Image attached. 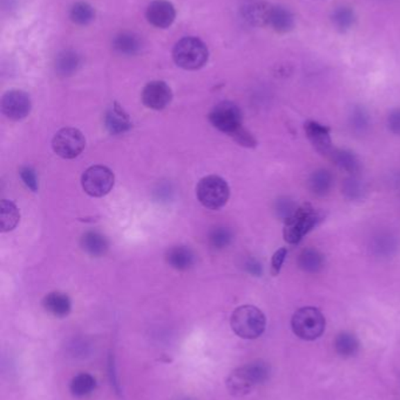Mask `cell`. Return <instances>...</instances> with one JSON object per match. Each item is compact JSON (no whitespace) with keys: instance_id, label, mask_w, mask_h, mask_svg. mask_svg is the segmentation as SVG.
Masks as SVG:
<instances>
[{"instance_id":"cell-12","label":"cell","mask_w":400,"mask_h":400,"mask_svg":"<svg viewBox=\"0 0 400 400\" xmlns=\"http://www.w3.org/2000/svg\"><path fill=\"white\" fill-rule=\"evenodd\" d=\"M146 17L153 26L167 28L175 20V8L168 0H154L147 8Z\"/></svg>"},{"instance_id":"cell-20","label":"cell","mask_w":400,"mask_h":400,"mask_svg":"<svg viewBox=\"0 0 400 400\" xmlns=\"http://www.w3.org/2000/svg\"><path fill=\"white\" fill-rule=\"evenodd\" d=\"M108 240L98 232L89 230L81 238V247L92 257H103L108 251Z\"/></svg>"},{"instance_id":"cell-15","label":"cell","mask_w":400,"mask_h":400,"mask_svg":"<svg viewBox=\"0 0 400 400\" xmlns=\"http://www.w3.org/2000/svg\"><path fill=\"white\" fill-rule=\"evenodd\" d=\"M42 306L47 313L59 318H66L72 310V302L69 295L60 291H53L46 295L42 300Z\"/></svg>"},{"instance_id":"cell-7","label":"cell","mask_w":400,"mask_h":400,"mask_svg":"<svg viewBox=\"0 0 400 400\" xmlns=\"http://www.w3.org/2000/svg\"><path fill=\"white\" fill-rule=\"evenodd\" d=\"M113 171L107 166L94 165L85 171L81 178V185L88 196L100 198L111 192L114 186Z\"/></svg>"},{"instance_id":"cell-34","label":"cell","mask_w":400,"mask_h":400,"mask_svg":"<svg viewBox=\"0 0 400 400\" xmlns=\"http://www.w3.org/2000/svg\"><path fill=\"white\" fill-rule=\"evenodd\" d=\"M351 123L356 131L363 132L369 127V115L363 108H356L351 116Z\"/></svg>"},{"instance_id":"cell-36","label":"cell","mask_w":400,"mask_h":400,"mask_svg":"<svg viewBox=\"0 0 400 400\" xmlns=\"http://www.w3.org/2000/svg\"><path fill=\"white\" fill-rule=\"evenodd\" d=\"M232 137L242 147H255L257 145V140H255V137L252 136V134L243 127H241L237 131L234 132Z\"/></svg>"},{"instance_id":"cell-2","label":"cell","mask_w":400,"mask_h":400,"mask_svg":"<svg viewBox=\"0 0 400 400\" xmlns=\"http://www.w3.org/2000/svg\"><path fill=\"white\" fill-rule=\"evenodd\" d=\"M230 325L237 336L244 340L259 338L267 327V318L255 306H241L234 310Z\"/></svg>"},{"instance_id":"cell-37","label":"cell","mask_w":400,"mask_h":400,"mask_svg":"<svg viewBox=\"0 0 400 400\" xmlns=\"http://www.w3.org/2000/svg\"><path fill=\"white\" fill-rule=\"evenodd\" d=\"M288 249L286 247L279 248L277 252H275L274 257L271 259V274L272 276H277L282 269L283 264L286 260Z\"/></svg>"},{"instance_id":"cell-33","label":"cell","mask_w":400,"mask_h":400,"mask_svg":"<svg viewBox=\"0 0 400 400\" xmlns=\"http://www.w3.org/2000/svg\"><path fill=\"white\" fill-rule=\"evenodd\" d=\"M297 208L294 201L290 200L289 198H281V199L276 201V213L284 221L286 219H289L290 217L294 215Z\"/></svg>"},{"instance_id":"cell-21","label":"cell","mask_w":400,"mask_h":400,"mask_svg":"<svg viewBox=\"0 0 400 400\" xmlns=\"http://www.w3.org/2000/svg\"><path fill=\"white\" fill-rule=\"evenodd\" d=\"M335 350L340 357L343 358H350L357 355L359 352V340L356 337L355 334L349 331H342L336 336Z\"/></svg>"},{"instance_id":"cell-32","label":"cell","mask_w":400,"mask_h":400,"mask_svg":"<svg viewBox=\"0 0 400 400\" xmlns=\"http://www.w3.org/2000/svg\"><path fill=\"white\" fill-rule=\"evenodd\" d=\"M343 192L349 199H359L364 192L362 181L356 177L349 178L344 183Z\"/></svg>"},{"instance_id":"cell-13","label":"cell","mask_w":400,"mask_h":400,"mask_svg":"<svg viewBox=\"0 0 400 400\" xmlns=\"http://www.w3.org/2000/svg\"><path fill=\"white\" fill-rule=\"evenodd\" d=\"M305 134L317 152L324 155H330L332 150V140L330 137V129L318 122H306L304 125Z\"/></svg>"},{"instance_id":"cell-30","label":"cell","mask_w":400,"mask_h":400,"mask_svg":"<svg viewBox=\"0 0 400 400\" xmlns=\"http://www.w3.org/2000/svg\"><path fill=\"white\" fill-rule=\"evenodd\" d=\"M232 240H233V233L227 227H215L210 230L209 244L214 248H225L230 245Z\"/></svg>"},{"instance_id":"cell-4","label":"cell","mask_w":400,"mask_h":400,"mask_svg":"<svg viewBox=\"0 0 400 400\" xmlns=\"http://www.w3.org/2000/svg\"><path fill=\"white\" fill-rule=\"evenodd\" d=\"M208 57L209 52L206 44L193 37L181 39L173 49V59L175 64L186 71L202 69Z\"/></svg>"},{"instance_id":"cell-9","label":"cell","mask_w":400,"mask_h":400,"mask_svg":"<svg viewBox=\"0 0 400 400\" xmlns=\"http://www.w3.org/2000/svg\"><path fill=\"white\" fill-rule=\"evenodd\" d=\"M209 121L220 131L232 136L242 127V113L240 108L233 102L218 103L209 113Z\"/></svg>"},{"instance_id":"cell-8","label":"cell","mask_w":400,"mask_h":400,"mask_svg":"<svg viewBox=\"0 0 400 400\" xmlns=\"http://www.w3.org/2000/svg\"><path fill=\"white\" fill-rule=\"evenodd\" d=\"M86 147L82 132L76 128H64L54 135L52 140L53 152L64 159H73L80 155Z\"/></svg>"},{"instance_id":"cell-19","label":"cell","mask_w":400,"mask_h":400,"mask_svg":"<svg viewBox=\"0 0 400 400\" xmlns=\"http://www.w3.org/2000/svg\"><path fill=\"white\" fill-rule=\"evenodd\" d=\"M298 267L305 273L316 274L324 267V255L316 248H305L298 257Z\"/></svg>"},{"instance_id":"cell-31","label":"cell","mask_w":400,"mask_h":400,"mask_svg":"<svg viewBox=\"0 0 400 400\" xmlns=\"http://www.w3.org/2000/svg\"><path fill=\"white\" fill-rule=\"evenodd\" d=\"M372 249L377 255H391L396 249V240L391 235H381L374 239Z\"/></svg>"},{"instance_id":"cell-35","label":"cell","mask_w":400,"mask_h":400,"mask_svg":"<svg viewBox=\"0 0 400 400\" xmlns=\"http://www.w3.org/2000/svg\"><path fill=\"white\" fill-rule=\"evenodd\" d=\"M20 177L23 179L24 184L33 192H37L39 189L38 179L35 171L31 166H23L20 169Z\"/></svg>"},{"instance_id":"cell-11","label":"cell","mask_w":400,"mask_h":400,"mask_svg":"<svg viewBox=\"0 0 400 400\" xmlns=\"http://www.w3.org/2000/svg\"><path fill=\"white\" fill-rule=\"evenodd\" d=\"M141 98L149 109L162 110L172 102V89L164 81H152L144 88Z\"/></svg>"},{"instance_id":"cell-16","label":"cell","mask_w":400,"mask_h":400,"mask_svg":"<svg viewBox=\"0 0 400 400\" xmlns=\"http://www.w3.org/2000/svg\"><path fill=\"white\" fill-rule=\"evenodd\" d=\"M166 261L173 269H177V271H187L194 266L195 254L189 247L175 246L168 249L166 253Z\"/></svg>"},{"instance_id":"cell-10","label":"cell","mask_w":400,"mask_h":400,"mask_svg":"<svg viewBox=\"0 0 400 400\" xmlns=\"http://www.w3.org/2000/svg\"><path fill=\"white\" fill-rule=\"evenodd\" d=\"M32 109L30 95L23 91H10L1 98V111L12 121H21Z\"/></svg>"},{"instance_id":"cell-23","label":"cell","mask_w":400,"mask_h":400,"mask_svg":"<svg viewBox=\"0 0 400 400\" xmlns=\"http://www.w3.org/2000/svg\"><path fill=\"white\" fill-rule=\"evenodd\" d=\"M20 220L19 208L11 200H1L0 203V230L11 232L15 230Z\"/></svg>"},{"instance_id":"cell-39","label":"cell","mask_w":400,"mask_h":400,"mask_svg":"<svg viewBox=\"0 0 400 400\" xmlns=\"http://www.w3.org/2000/svg\"><path fill=\"white\" fill-rule=\"evenodd\" d=\"M245 269H247L250 274H252V275L261 276V274H262V266H261L259 261L255 260V259H249V260L245 262Z\"/></svg>"},{"instance_id":"cell-28","label":"cell","mask_w":400,"mask_h":400,"mask_svg":"<svg viewBox=\"0 0 400 400\" xmlns=\"http://www.w3.org/2000/svg\"><path fill=\"white\" fill-rule=\"evenodd\" d=\"M94 17H96L94 8L85 1L73 5L71 12H69V18L73 23L80 25V26H86L88 24H91L94 19Z\"/></svg>"},{"instance_id":"cell-1","label":"cell","mask_w":400,"mask_h":400,"mask_svg":"<svg viewBox=\"0 0 400 400\" xmlns=\"http://www.w3.org/2000/svg\"><path fill=\"white\" fill-rule=\"evenodd\" d=\"M270 376V366L263 361H255L241 366L229 374L227 389L232 396L243 397L263 384Z\"/></svg>"},{"instance_id":"cell-6","label":"cell","mask_w":400,"mask_h":400,"mask_svg":"<svg viewBox=\"0 0 400 400\" xmlns=\"http://www.w3.org/2000/svg\"><path fill=\"white\" fill-rule=\"evenodd\" d=\"M198 201L209 210H218L228 203L230 189L228 183L218 176L202 178L196 188Z\"/></svg>"},{"instance_id":"cell-38","label":"cell","mask_w":400,"mask_h":400,"mask_svg":"<svg viewBox=\"0 0 400 400\" xmlns=\"http://www.w3.org/2000/svg\"><path fill=\"white\" fill-rule=\"evenodd\" d=\"M388 125L389 128L393 134L400 135V108L399 109H394L390 113L389 118H388Z\"/></svg>"},{"instance_id":"cell-5","label":"cell","mask_w":400,"mask_h":400,"mask_svg":"<svg viewBox=\"0 0 400 400\" xmlns=\"http://www.w3.org/2000/svg\"><path fill=\"white\" fill-rule=\"evenodd\" d=\"M291 328L301 340H317L325 330L324 315L315 307H304L294 313L291 318Z\"/></svg>"},{"instance_id":"cell-3","label":"cell","mask_w":400,"mask_h":400,"mask_svg":"<svg viewBox=\"0 0 400 400\" xmlns=\"http://www.w3.org/2000/svg\"><path fill=\"white\" fill-rule=\"evenodd\" d=\"M322 219L320 212L313 208V205L306 203L298 208L289 219L284 221L283 235L290 245H297L304 235L316 227Z\"/></svg>"},{"instance_id":"cell-27","label":"cell","mask_w":400,"mask_h":400,"mask_svg":"<svg viewBox=\"0 0 400 400\" xmlns=\"http://www.w3.org/2000/svg\"><path fill=\"white\" fill-rule=\"evenodd\" d=\"M332 161L336 165L340 166V169L347 171L349 174H356L360 169V164L354 152L349 150H336L333 149L330 154Z\"/></svg>"},{"instance_id":"cell-26","label":"cell","mask_w":400,"mask_h":400,"mask_svg":"<svg viewBox=\"0 0 400 400\" xmlns=\"http://www.w3.org/2000/svg\"><path fill=\"white\" fill-rule=\"evenodd\" d=\"M333 185V177L328 170L320 169L311 174L309 179L310 190L317 196H325Z\"/></svg>"},{"instance_id":"cell-24","label":"cell","mask_w":400,"mask_h":400,"mask_svg":"<svg viewBox=\"0 0 400 400\" xmlns=\"http://www.w3.org/2000/svg\"><path fill=\"white\" fill-rule=\"evenodd\" d=\"M80 57L73 51H64L55 59V71L61 76L73 75L80 67Z\"/></svg>"},{"instance_id":"cell-25","label":"cell","mask_w":400,"mask_h":400,"mask_svg":"<svg viewBox=\"0 0 400 400\" xmlns=\"http://www.w3.org/2000/svg\"><path fill=\"white\" fill-rule=\"evenodd\" d=\"M96 388V378L87 372H81L73 377L69 384V390L73 396L86 397L91 394Z\"/></svg>"},{"instance_id":"cell-18","label":"cell","mask_w":400,"mask_h":400,"mask_svg":"<svg viewBox=\"0 0 400 400\" xmlns=\"http://www.w3.org/2000/svg\"><path fill=\"white\" fill-rule=\"evenodd\" d=\"M141 40L139 35H134L132 32H122L115 37L113 40V48L115 52L121 55H135L141 51Z\"/></svg>"},{"instance_id":"cell-29","label":"cell","mask_w":400,"mask_h":400,"mask_svg":"<svg viewBox=\"0 0 400 400\" xmlns=\"http://www.w3.org/2000/svg\"><path fill=\"white\" fill-rule=\"evenodd\" d=\"M356 21L355 12L350 8H337L332 13V23L335 25L337 30L340 32L350 30L354 26Z\"/></svg>"},{"instance_id":"cell-22","label":"cell","mask_w":400,"mask_h":400,"mask_svg":"<svg viewBox=\"0 0 400 400\" xmlns=\"http://www.w3.org/2000/svg\"><path fill=\"white\" fill-rule=\"evenodd\" d=\"M269 25L279 33H288L294 28V15L288 8L283 6H272Z\"/></svg>"},{"instance_id":"cell-17","label":"cell","mask_w":400,"mask_h":400,"mask_svg":"<svg viewBox=\"0 0 400 400\" xmlns=\"http://www.w3.org/2000/svg\"><path fill=\"white\" fill-rule=\"evenodd\" d=\"M105 123H106V128L108 129V131L113 135L128 131L132 127L128 113L122 109L121 107L119 106L116 102L114 103L113 108L107 113Z\"/></svg>"},{"instance_id":"cell-14","label":"cell","mask_w":400,"mask_h":400,"mask_svg":"<svg viewBox=\"0 0 400 400\" xmlns=\"http://www.w3.org/2000/svg\"><path fill=\"white\" fill-rule=\"evenodd\" d=\"M271 8L264 0H249L242 8L244 19L254 26H264L269 25Z\"/></svg>"}]
</instances>
